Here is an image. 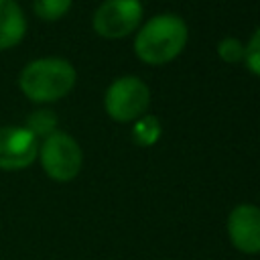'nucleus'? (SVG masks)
Segmentation results:
<instances>
[{
    "label": "nucleus",
    "instance_id": "nucleus-11",
    "mask_svg": "<svg viewBox=\"0 0 260 260\" xmlns=\"http://www.w3.org/2000/svg\"><path fill=\"white\" fill-rule=\"evenodd\" d=\"M35 12L43 20H59L71 8V0H35Z\"/></svg>",
    "mask_w": 260,
    "mask_h": 260
},
{
    "label": "nucleus",
    "instance_id": "nucleus-2",
    "mask_svg": "<svg viewBox=\"0 0 260 260\" xmlns=\"http://www.w3.org/2000/svg\"><path fill=\"white\" fill-rule=\"evenodd\" d=\"M75 69L67 59L43 57L35 59L18 75V85L32 102H57L75 85Z\"/></svg>",
    "mask_w": 260,
    "mask_h": 260
},
{
    "label": "nucleus",
    "instance_id": "nucleus-9",
    "mask_svg": "<svg viewBox=\"0 0 260 260\" xmlns=\"http://www.w3.org/2000/svg\"><path fill=\"white\" fill-rule=\"evenodd\" d=\"M160 122L156 116H150V114H144L140 116L138 120H134V126H132V138L136 144L140 146H152L158 138H160Z\"/></svg>",
    "mask_w": 260,
    "mask_h": 260
},
{
    "label": "nucleus",
    "instance_id": "nucleus-8",
    "mask_svg": "<svg viewBox=\"0 0 260 260\" xmlns=\"http://www.w3.org/2000/svg\"><path fill=\"white\" fill-rule=\"evenodd\" d=\"M24 32H26V18L18 2L0 0V51L18 45Z\"/></svg>",
    "mask_w": 260,
    "mask_h": 260
},
{
    "label": "nucleus",
    "instance_id": "nucleus-3",
    "mask_svg": "<svg viewBox=\"0 0 260 260\" xmlns=\"http://www.w3.org/2000/svg\"><path fill=\"white\" fill-rule=\"evenodd\" d=\"M43 171L59 183H67L75 179L83 165V152L75 138H71L65 132H53L49 134L41 148H39Z\"/></svg>",
    "mask_w": 260,
    "mask_h": 260
},
{
    "label": "nucleus",
    "instance_id": "nucleus-1",
    "mask_svg": "<svg viewBox=\"0 0 260 260\" xmlns=\"http://www.w3.org/2000/svg\"><path fill=\"white\" fill-rule=\"evenodd\" d=\"M187 43V24L181 16L165 12L156 14L138 30L134 51L140 61L148 65H162L173 61Z\"/></svg>",
    "mask_w": 260,
    "mask_h": 260
},
{
    "label": "nucleus",
    "instance_id": "nucleus-12",
    "mask_svg": "<svg viewBox=\"0 0 260 260\" xmlns=\"http://www.w3.org/2000/svg\"><path fill=\"white\" fill-rule=\"evenodd\" d=\"M217 55L225 63H240L244 61V45L238 39L228 37L217 45Z\"/></svg>",
    "mask_w": 260,
    "mask_h": 260
},
{
    "label": "nucleus",
    "instance_id": "nucleus-5",
    "mask_svg": "<svg viewBox=\"0 0 260 260\" xmlns=\"http://www.w3.org/2000/svg\"><path fill=\"white\" fill-rule=\"evenodd\" d=\"M142 18L140 0H106L93 12V30L104 39H122L130 35Z\"/></svg>",
    "mask_w": 260,
    "mask_h": 260
},
{
    "label": "nucleus",
    "instance_id": "nucleus-10",
    "mask_svg": "<svg viewBox=\"0 0 260 260\" xmlns=\"http://www.w3.org/2000/svg\"><path fill=\"white\" fill-rule=\"evenodd\" d=\"M24 128L30 130L37 138H39V136H45V138H47L49 134L57 132V116H55V112H51V110H37V112H32V114L28 116Z\"/></svg>",
    "mask_w": 260,
    "mask_h": 260
},
{
    "label": "nucleus",
    "instance_id": "nucleus-7",
    "mask_svg": "<svg viewBox=\"0 0 260 260\" xmlns=\"http://www.w3.org/2000/svg\"><path fill=\"white\" fill-rule=\"evenodd\" d=\"M228 236L236 250L260 254V207L252 203L236 205L228 217Z\"/></svg>",
    "mask_w": 260,
    "mask_h": 260
},
{
    "label": "nucleus",
    "instance_id": "nucleus-13",
    "mask_svg": "<svg viewBox=\"0 0 260 260\" xmlns=\"http://www.w3.org/2000/svg\"><path fill=\"white\" fill-rule=\"evenodd\" d=\"M244 61L254 75H260V26L252 35L250 43L244 47Z\"/></svg>",
    "mask_w": 260,
    "mask_h": 260
},
{
    "label": "nucleus",
    "instance_id": "nucleus-4",
    "mask_svg": "<svg viewBox=\"0 0 260 260\" xmlns=\"http://www.w3.org/2000/svg\"><path fill=\"white\" fill-rule=\"evenodd\" d=\"M150 89L148 85L134 75H124L112 81L106 91L104 106L112 120L116 122H134L148 110Z\"/></svg>",
    "mask_w": 260,
    "mask_h": 260
},
{
    "label": "nucleus",
    "instance_id": "nucleus-6",
    "mask_svg": "<svg viewBox=\"0 0 260 260\" xmlns=\"http://www.w3.org/2000/svg\"><path fill=\"white\" fill-rule=\"evenodd\" d=\"M39 154L37 136L24 126H0V169L20 171L35 162Z\"/></svg>",
    "mask_w": 260,
    "mask_h": 260
}]
</instances>
